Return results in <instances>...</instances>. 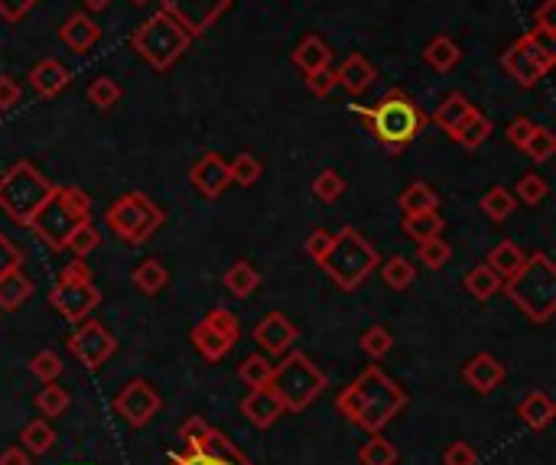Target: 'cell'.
I'll list each match as a JSON object with an SVG mask.
<instances>
[{
    "label": "cell",
    "instance_id": "obj_13",
    "mask_svg": "<svg viewBox=\"0 0 556 465\" xmlns=\"http://www.w3.org/2000/svg\"><path fill=\"white\" fill-rule=\"evenodd\" d=\"M189 339H192V348H196L205 361H222L241 339L238 316L225 306H215L205 313L199 326H192Z\"/></svg>",
    "mask_w": 556,
    "mask_h": 465
},
{
    "label": "cell",
    "instance_id": "obj_25",
    "mask_svg": "<svg viewBox=\"0 0 556 465\" xmlns=\"http://www.w3.org/2000/svg\"><path fill=\"white\" fill-rule=\"evenodd\" d=\"M30 296H33V280L23 270H10V274L0 277V309L4 313H14Z\"/></svg>",
    "mask_w": 556,
    "mask_h": 465
},
{
    "label": "cell",
    "instance_id": "obj_14",
    "mask_svg": "<svg viewBox=\"0 0 556 465\" xmlns=\"http://www.w3.org/2000/svg\"><path fill=\"white\" fill-rule=\"evenodd\" d=\"M69 352L82 361L85 368H101L105 361L118 352V339L95 319L79 322V329L69 335Z\"/></svg>",
    "mask_w": 556,
    "mask_h": 465
},
{
    "label": "cell",
    "instance_id": "obj_4",
    "mask_svg": "<svg viewBox=\"0 0 556 465\" xmlns=\"http://www.w3.org/2000/svg\"><path fill=\"white\" fill-rule=\"evenodd\" d=\"M85 222H92V199H88V192H82L79 186H56L43 202V209L33 215L30 228L53 251H62L72 238V231Z\"/></svg>",
    "mask_w": 556,
    "mask_h": 465
},
{
    "label": "cell",
    "instance_id": "obj_5",
    "mask_svg": "<svg viewBox=\"0 0 556 465\" xmlns=\"http://www.w3.org/2000/svg\"><path fill=\"white\" fill-rule=\"evenodd\" d=\"M378 261H381L378 248H374V244L361 235V231L342 228L339 235H335L329 254L319 261V267L332 277L335 287L345 290V293H352L374 274Z\"/></svg>",
    "mask_w": 556,
    "mask_h": 465
},
{
    "label": "cell",
    "instance_id": "obj_54",
    "mask_svg": "<svg viewBox=\"0 0 556 465\" xmlns=\"http://www.w3.org/2000/svg\"><path fill=\"white\" fill-rule=\"evenodd\" d=\"M40 0H0V17L7 23H20Z\"/></svg>",
    "mask_w": 556,
    "mask_h": 465
},
{
    "label": "cell",
    "instance_id": "obj_52",
    "mask_svg": "<svg viewBox=\"0 0 556 465\" xmlns=\"http://www.w3.org/2000/svg\"><path fill=\"white\" fill-rule=\"evenodd\" d=\"M306 85H309V92H313L316 98H329L335 88V72L332 69H319V72H309L306 75Z\"/></svg>",
    "mask_w": 556,
    "mask_h": 465
},
{
    "label": "cell",
    "instance_id": "obj_26",
    "mask_svg": "<svg viewBox=\"0 0 556 465\" xmlns=\"http://www.w3.org/2000/svg\"><path fill=\"white\" fill-rule=\"evenodd\" d=\"M524 261H527V254L521 251V244H514V241H501V244H495V248L488 251V257H485V264L495 270V274L501 277V280H511L517 270L524 267Z\"/></svg>",
    "mask_w": 556,
    "mask_h": 465
},
{
    "label": "cell",
    "instance_id": "obj_32",
    "mask_svg": "<svg viewBox=\"0 0 556 465\" xmlns=\"http://www.w3.org/2000/svg\"><path fill=\"white\" fill-rule=\"evenodd\" d=\"M20 446L27 449L30 456H46V452L56 446V430H53V423H49L46 417L27 423V426L20 430Z\"/></svg>",
    "mask_w": 556,
    "mask_h": 465
},
{
    "label": "cell",
    "instance_id": "obj_7",
    "mask_svg": "<svg viewBox=\"0 0 556 465\" xmlns=\"http://www.w3.org/2000/svg\"><path fill=\"white\" fill-rule=\"evenodd\" d=\"M270 387H274L277 397L283 400L287 413H300L322 397V391L329 387V378L306 352H287L280 365L274 368Z\"/></svg>",
    "mask_w": 556,
    "mask_h": 465
},
{
    "label": "cell",
    "instance_id": "obj_16",
    "mask_svg": "<svg viewBox=\"0 0 556 465\" xmlns=\"http://www.w3.org/2000/svg\"><path fill=\"white\" fill-rule=\"evenodd\" d=\"M251 335H254L257 348H261L267 358H280V355L290 352L296 339H300V329H296L283 313H270V316H264L261 322H257Z\"/></svg>",
    "mask_w": 556,
    "mask_h": 465
},
{
    "label": "cell",
    "instance_id": "obj_56",
    "mask_svg": "<svg viewBox=\"0 0 556 465\" xmlns=\"http://www.w3.org/2000/svg\"><path fill=\"white\" fill-rule=\"evenodd\" d=\"M534 127H537V124L530 121V118H517V121L508 124V140H511L514 147H524V144H527V137L534 134Z\"/></svg>",
    "mask_w": 556,
    "mask_h": 465
},
{
    "label": "cell",
    "instance_id": "obj_34",
    "mask_svg": "<svg viewBox=\"0 0 556 465\" xmlns=\"http://www.w3.org/2000/svg\"><path fill=\"white\" fill-rule=\"evenodd\" d=\"M400 452L384 433H371V439L358 449V465H397Z\"/></svg>",
    "mask_w": 556,
    "mask_h": 465
},
{
    "label": "cell",
    "instance_id": "obj_36",
    "mask_svg": "<svg viewBox=\"0 0 556 465\" xmlns=\"http://www.w3.org/2000/svg\"><path fill=\"white\" fill-rule=\"evenodd\" d=\"M397 205H400V212H404V215L433 212V209H439V196L426 183H410L404 192H400Z\"/></svg>",
    "mask_w": 556,
    "mask_h": 465
},
{
    "label": "cell",
    "instance_id": "obj_18",
    "mask_svg": "<svg viewBox=\"0 0 556 465\" xmlns=\"http://www.w3.org/2000/svg\"><path fill=\"white\" fill-rule=\"evenodd\" d=\"M241 413L248 417L257 430H270L283 413H287V407H283V400L277 397L274 387H251V394L241 400Z\"/></svg>",
    "mask_w": 556,
    "mask_h": 465
},
{
    "label": "cell",
    "instance_id": "obj_50",
    "mask_svg": "<svg viewBox=\"0 0 556 465\" xmlns=\"http://www.w3.org/2000/svg\"><path fill=\"white\" fill-rule=\"evenodd\" d=\"M443 465H478V452L472 449V443H465V439H456V443L446 446Z\"/></svg>",
    "mask_w": 556,
    "mask_h": 465
},
{
    "label": "cell",
    "instance_id": "obj_30",
    "mask_svg": "<svg viewBox=\"0 0 556 465\" xmlns=\"http://www.w3.org/2000/svg\"><path fill=\"white\" fill-rule=\"evenodd\" d=\"M423 59H426V66H433L436 72H449L459 66L462 49L452 36H436V40H430V46L423 49Z\"/></svg>",
    "mask_w": 556,
    "mask_h": 465
},
{
    "label": "cell",
    "instance_id": "obj_57",
    "mask_svg": "<svg viewBox=\"0 0 556 465\" xmlns=\"http://www.w3.org/2000/svg\"><path fill=\"white\" fill-rule=\"evenodd\" d=\"M553 10H556V0H543V4L537 7L534 20H537V27H540V30H553V33H556V20H553Z\"/></svg>",
    "mask_w": 556,
    "mask_h": 465
},
{
    "label": "cell",
    "instance_id": "obj_15",
    "mask_svg": "<svg viewBox=\"0 0 556 465\" xmlns=\"http://www.w3.org/2000/svg\"><path fill=\"white\" fill-rule=\"evenodd\" d=\"M160 407H163V400L157 394V387H153L150 381H144V378L127 381L118 391V397H114V410H118V417H124V423L137 426V430L157 417Z\"/></svg>",
    "mask_w": 556,
    "mask_h": 465
},
{
    "label": "cell",
    "instance_id": "obj_1",
    "mask_svg": "<svg viewBox=\"0 0 556 465\" xmlns=\"http://www.w3.org/2000/svg\"><path fill=\"white\" fill-rule=\"evenodd\" d=\"M407 407H410L407 391L387 378L378 365H368L335 397V410L365 433H384V426H391Z\"/></svg>",
    "mask_w": 556,
    "mask_h": 465
},
{
    "label": "cell",
    "instance_id": "obj_47",
    "mask_svg": "<svg viewBox=\"0 0 556 465\" xmlns=\"http://www.w3.org/2000/svg\"><path fill=\"white\" fill-rule=\"evenodd\" d=\"M449 257H452V248L439 235L417 244V261H423L430 270H443L449 264Z\"/></svg>",
    "mask_w": 556,
    "mask_h": 465
},
{
    "label": "cell",
    "instance_id": "obj_51",
    "mask_svg": "<svg viewBox=\"0 0 556 465\" xmlns=\"http://www.w3.org/2000/svg\"><path fill=\"white\" fill-rule=\"evenodd\" d=\"M23 267V251L7 235H0V277Z\"/></svg>",
    "mask_w": 556,
    "mask_h": 465
},
{
    "label": "cell",
    "instance_id": "obj_39",
    "mask_svg": "<svg viewBox=\"0 0 556 465\" xmlns=\"http://www.w3.org/2000/svg\"><path fill=\"white\" fill-rule=\"evenodd\" d=\"M261 176H264V163L257 160L254 153H238V157L228 163V179H231V186L248 189V186H254Z\"/></svg>",
    "mask_w": 556,
    "mask_h": 465
},
{
    "label": "cell",
    "instance_id": "obj_9",
    "mask_svg": "<svg viewBox=\"0 0 556 465\" xmlns=\"http://www.w3.org/2000/svg\"><path fill=\"white\" fill-rule=\"evenodd\" d=\"M49 306H53L62 319L75 322V326L85 322L101 306V290L82 257H75L72 264L62 267L53 290H49Z\"/></svg>",
    "mask_w": 556,
    "mask_h": 465
},
{
    "label": "cell",
    "instance_id": "obj_44",
    "mask_svg": "<svg viewBox=\"0 0 556 465\" xmlns=\"http://www.w3.org/2000/svg\"><path fill=\"white\" fill-rule=\"evenodd\" d=\"M521 150H524L534 163H547V160L553 157V153H556V137H553L550 127H540V124H537L534 134L527 137V144H524Z\"/></svg>",
    "mask_w": 556,
    "mask_h": 465
},
{
    "label": "cell",
    "instance_id": "obj_31",
    "mask_svg": "<svg viewBox=\"0 0 556 465\" xmlns=\"http://www.w3.org/2000/svg\"><path fill=\"white\" fill-rule=\"evenodd\" d=\"M131 280H134V287L140 290V293H147V296H157L166 283H170V270H166L157 257H147V261H140L137 267H134V274H131Z\"/></svg>",
    "mask_w": 556,
    "mask_h": 465
},
{
    "label": "cell",
    "instance_id": "obj_42",
    "mask_svg": "<svg viewBox=\"0 0 556 465\" xmlns=\"http://www.w3.org/2000/svg\"><path fill=\"white\" fill-rule=\"evenodd\" d=\"M358 345H361V352H365L371 361H381L394 348V335H391V329H387V326H371V329L361 332Z\"/></svg>",
    "mask_w": 556,
    "mask_h": 465
},
{
    "label": "cell",
    "instance_id": "obj_23",
    "mask_svg": "<svg viewBox=\"0 0 556 465\" xmlns=\"http://www.w3.org/2000/svg\"><path fill=\"white\" fill-rule=\"evenodd\" d=\"M517 417H521V423L527 426V430L540 433L553 423L556 407H553V400H550L547 391H530L521 404H517Z\"/></svg>",
    "mask_w": 556,
    "mask_h": 465
},
{
    "label": "cell",
    "instance_id": "obj_21",
    "mask_svg": "<svg viewBox=\"0 0 556 465\" xmlns=\"http://www.w3.org/2000/svg\"><path fill=\"white\" fill-rule=\"evenodd\" d=\"M27 79H30L36 95L56 98L59 92H66V88H69V69L62 66V62H56V59H43V62H36V66L27 72Z\"/></svg>",
    "mask_w": 556,
    "mask_h": 465
},
{
    "label": "cell",
    "instance_id": "obj_20",
    "mask_svg": "<svg viewBox=\"0 0 556 465\" xmlns=\"http://www.w3.org/2000/svg\"><path fill=\"white\" fill-rule=\"evenodd\" d=\"M59 40L66 43L75 56H85L101 40V27L88 17V14H72L66 23L59 27Z\"/></svg>",
    "mask_w": 556,
    "mask_h": 465
},
{
    "label": "cell",
    "instance_id": "obj_24",
    "mask_svg": "<svg viewBox=\"0 0 556 465\" xmlns=\"http://www.w3.org/2000/svg\"><path fill=\"white\" fill-rule=\"evenodd\" d=\"M293 66L309 72H319V69H329L332 66V49L329 43L322 40V36H306V40L293 49Z\"/></svg>",
    "mask_w": 556,
    "mask_h": 465
},
{
    "label": "cell",
    "instance_id": "obj_22",
    "mask_svg": "<svg viewBox=\"0 0 556 465\" xmlns=\"http://www.w3.org/2000/svg\"><path fill=\"white\" fill-rule=\"evenodd\" d=\"M378 79V72H374V66L365 59V56H348L339 69H335V85L345 88L348 95H365L371 82Z\"/></svg>",
    "mask_w": 556,
    "mask_h": 465
},
{
    "label": "cell",
    "instance_id": "obj_45",
    "mask_svg": "<svg viewBox=\"0 0 556 465\" xmlns=\"http://www.w3.org/2000/svg\"><path fill=\"white\" fill-rule=\"evenodd\" d=\"M547 192H550V186L540 173H524L514 186V199L524 205H540L543 199H547Z\"/></svg>",
    "mask_w": 556,
    "mask_h": 465
},
{
    "label": "cell",
    "instance_id": "obj_48",
    "mask_svg": "<svg viewBox=\"0 0 556 465\" xmlns=\"http://www.w3.org/2000/svg\"><path fill=\"white\" fill-rule=\"evenodd\" d=\"M313 196L322 199V202H339L345 196V179L335 170H322L313 179Z\"/></svg>",
    "mask_w": 556,
    "mask_h": 465
},
{
    "label": "cell",
    "instance_id": "obj_60",
    "mask_svg": "<svg viewBox=\"0 0 556 465\" xmlns=\"http://www.w3.org/2000/svg\"><path fill=\"white\" fill-rule=\"evenodd\" d=\"M131 4H150V0H131Z\"/></svg>",
    "mask_w": 556,
    "mask_h": 465
},
{
    "label": "cell",
    "instance_id": "obj_49",
    "mask_svg": "<svg viewBox=\"0 0 556 465\" xmlns=\"http://www.w3.org/2000/svg\"><path fill=\"white\" fill-rule=\"evenodd\" d=\"M101 244V235H98V228L92 222H85L72 231V238L66 241V251H72L75 257H88L95 248Z\"/></svg>",
    "mask_w": 556,
    "mask_h": 465
},
{
    "label": "cell",
    "instance_id": "obj_43",
    "mask_svg": "<svg viewBox=\"0 0 556 465\" xmlns=\"http://www.w3.org/2000/svg\"><path fill=\"white\" fill-rule=\"evenodd\" d=\"M30 374L36 381H43V384H53L62 378V358L53 352V348H43V352H36L30 358Z\"/></svg>",
    "mask_w": 556,
    "mask_h": 465
},
{
    "label": "cell",
    "instance_id": "obj_10",
    "mask_svg": "<svg viewBox=\"0 0 556 465\" xmlns=\"http://www.w3.org/2000/svg\"><path fill=\"white\" fill-rule=\"evenodd\" d=\"M553 62H556V33L540 30V27L521 36V40L501 56L504 72H508L521 88L537 85L543 75L553 69Z\"/></svg>",
    "mask_w": 556,
    "mask_h": 465
},
{
    "label": "cell",
    "instance_id": "obj_41",
    "mask_svg": "<svg viewBox=\"0 0 556 465\" xmlns=\"http://www.w3.org/2000/svg\"><path fill=\"white\" fill-rule=\"evenodd\" d=\"M274 361H270L267 355H248L238 365V378L248 384V387H267L270 378H274Z\"/></svg>",
    "mask_w": 556,
    "mask_h": 465
},
{
    "label": "cell",
    "instance_id": "obj_28",
    "mask_svg": "<svg viewBox=\"0 0 556 465\" xmlns=\"http://www.w3.org/2000/svg\"><path fill=\"white\" fill-rule=\"evenodd\" d=\"M491 131H495V127H491V121L485 118L482 111H469V118H465L456 131H452L449 137L456 140L459 147H465V150H475V147H482L485 140L491 137Z\"/></svg>",
    "mask_w": 556,
    "mask_h": 465
},
{
    "label": "cell",
    "instance_id": "obj_38",
    "mask_svg": "<svg viewBox=\"0 0 556 465\" xmlns=\"http://www.w3.org/2000/svg\"><path fill=\"white\" fill-rule=\"evenodd\" d=\"M517 209V199L511 189L504 186H491L485 196H482V212L491 218V222H508Z\"/></svg>",
    "mask_w": 556,
    "mask_h": 465
},
{
    "label": "cell",
    "instance_id": "obj_37",
    "mask_svg": "<svg viewBox=\"0 0 556 465\" xmlns=\"http://www.w3.org/2000/svg\"><path fill=\"white\" fill-rule=\"evenodd\" d=\"M381 277H384V287L394 290V293H404L413 287V280H417V267H413L407 257H391V261H384L381 267Z\"/></svg>",
    "mask_w": 556,
    "mask_h": 465
},
{
    "label": "cell",
    "instance_id": "obj_27",
    "mask_svg": "<svg viewBox=\"0 0 556 465\" xmlns=\"http://www.w3.org/2000/svg\"><path fill=\"white\" fill-rule=\"evenodd\" d=\"M462 287H465V293L472 296V300L485 303V300H491V296H498V293H501L504 280H501L488 264H478V267H472L469 274L462 277Z\"/></svg>",
    "mask_w": 556,
    "mask_h": 465
},
{
    "label": "cell",
    "instance_id": "obj_61",
    "mask_svg": "<svg viewBox=\"0 0 556 465\" xmlns=\"http://www.w3.org/2000/svg\"><path fill=\"white\" fill-rule=\"evenodd\" d=\"M72 465H79V462H72Z\"/></svg>",
    "mask_w": 556,
    "mask_h": 465
},
{
    "label": "cell",
    "instance_id": "obj_46",
    "mask_svg": "<svg viewBox=\"0 0 556 465\" xmlns=\"http://www.w3.org/2000/svg\"><path fill=\"white\" fill-rule=\"evenodd\" d=\"M121 85L114 82V79H108V75H98V79L88 85V101H92L95 108H101V111H108V108H114L121 101Z\"/></svg>",
    "mask_w": 556,
    "mask_h": 465
},
{
    "label": "cell",
    "instance_id": "obj_58",
    "mask_svg": "<svg viewBox=\"0 0 556 465\" xmlns=\"http://www.w3.org/2000/svg\"><path fill=\"white\" fill-rule=\"evenodd\" d=\"M30 462H33V456L23 446H10L0 452V465H30Z\"/></svg>",
    "mask_w": 556,
    "mask_h": 465
},
{
    "label": "cell",
    "instance_id": "obj_59",
    "mask_svg": "<svg viewBox=\"0 0 556 465\" xmlns=\"http://www.w3.org/2000/svg\"><path fill=\"white\" fill-rule=\"evenodd\" d=\"M82 4H85L88 10H92V14H98V10H105V7L111 4V0H82Z\"/></svg>",
    "mask_w": 556,
    "mask_h": 465
},
{
    "label": "cell",
    "instance_id": "obj_11",
    "mask_svg": "<svg viewBox=\"0 0 556 465\" xmlns=\"http://www.w3.org/2000/svg\"><path fill=\"white\" fill-rule=\"evenodd\" d=\"M163 209L144 192H124L118 202H111L105 212V225L118 235L124 244H147L157 228L163 225Z\"/></svg>",
    "mask_w": 556,
    "mask_h": 465
},
{
    "label": "cell",
    "instance_id": "obj_35",
    "mask_svg": "<svg viewBox=\"0 0 556 465\" xmlns=\"http://www.w3.org/2000/svg\"><path fill=\"white\" fill-rule=\"evenodd\" d=\"M469 111H472V105H469V98L465 95H459V92H452V95H446L443 98V105L436 108V114H433V121L443 127L446 134H452L456 131V127L469 118Z\"/></svg>",
    "mask_w": 556,
    "mask_h": 465
},
{
    "label": "cell",
    "instance_id": "obj_17",
    "mask_svg": "<svg viewBox=\"0 0 556 465\" xmlns=\"http://www.w3.org/2000/svg\"><path fill=\"white\" fill-rule=\"evenodd\" d=\"M189 183L196 186L205 199H218L231 186V179H228V160H222L218 153H202L199 163L189 170Z\"/></svg>",
    "mask_w": 556,
    "mask_h": 465
},
{
    "label": "cell",
    "instance_id": "obj_2",
    "mask_svg": "<svg viewBox=\"0 0 556 465\" xmlns=\"http://www.w3.org/2000/svg\"><path fill=\"white\" fill-rule=\"evenodd\" d=\"M504 293L508 300L521 309V313L534 322V326H547L556 316V264L547 251L527 254L524 267L517 270L511 280H504Z\"/></svg>",
    "mask_w": 556,
    "mask_h": 465
},
{
    "label": "cell",
    "instance_id": "obj_6",
    "mask_svg": "<svg viewBox=\"0 0 556 465\" xmlns=\"http://www.w3.org/2000/svg\"><path fill=\"white\" fill-rule=\"evenodd\" d=\"M53 189L56 186L49 183L30 160H20L0 176V212H4L14 225L30 228L33 215L43 209V202L49 199Z\"/></svg>",
    "mask_w": 556,
    "mask_h": 465
},
{
    "label": "cell",
    "instance_id": "obj_40",
    "mask_svg": "<svg viewBox=\"0 0 556 465\" xmlns=\"http://www.w3.org/2000/svg\"><path fill=\"white\" fill-rule=\"evenodd\" d=\"M72 407V394L66 391V387H59L56 381L53 384H46L40 394H36V410L43 413L46 420H56L62 417Z\"/></svg>",
    "mask_w": 556,
    "mask_h": 465
},
{
    "label": "cell",
    "instance_id": "obj_55",
    "mask_svg": "<svg viewBox=\"0 0 556 465\" xmlns=\"http://www.w3.org/2000/svg\"><path fill=\"white\" fill-rule=\"evenodd\" d=\"M20 105V85L10 75H0V111H10Z\"/></svg>",
    "mask_w": 556,
    "mask_h": 465
},
{
    "label": "cell",
    "instance_id": "obj_33",
    "mask_svg": "<svg viewBox=\"0 0 556 465\" xmlns=\"http://www.w3.org/2000/svg\"><path fill=\"white\" fill-rule=\"evenodd\" d=\"M443 215H439L436 209L433 212H417V215H404V235L410 241H426V238H436V235H443Z\"/></svg>",
    "mask_w": 556,
    "mask_h": 465
},
{
    "label": "cell",
    "instance_id": "obj_29",
    "mask_svg": "<svg viewBox=\"0 0 556 465\" xmlns=\"http://www.w3.org/2000/svg\"><path fill=\"white\" fill-rule=\"evenodd\" d=\"M261 287V274H257V267L248 261H235L228 267L225 274V290L235 296V300H248L254 296V290Z\"/></svg>",
    "mask_w": 556,
    "mask_h": 465
},
{
    "label": "cell",
    "instance_id": "obj_3",
    "mask_svg": "<svg viewBox=\"0 0 556 465\" xmlns=\"http://www.w3.org/2000/svg\"><path fill=\"white\" fill-rule=\"evenodd\" d=\"M183 449L166 456L163 465H254L231 439L205 417H186L176 430Z\"/></svg>",
    "mask_w": 556,
    "mask_h": 465
},
{
    "label": "cell",
    "instance_id": "obj_53",
    "mask_svg": "<svg viewBox=\"0 0 556 465\" xmlns=\"http://www.w3.org/2000/svg\"><path fill=\"white\" fill-rule=\"evenodd\" d=\"M332 241H335V235H332V231H326V228H316V231H313V235H309V238H306V254H309V257H313V261L319 264V261H322V257H326V254H329V248H332Z\"/></svg>",
    "mask_w": 556,
    "mask_h": 465
},
{
    "label": "cell",
    "instance_id": "obj_8",
    "mask_svg": "<svg viewBox=\"0 0 556 465\" xmlns=\"http://www.w3.org/2000/svg\"><path fill=\"white\" fill-rule=\"evenodd\" d=\"M358 114L368 121V131L378 137L391 153L404 150L410 140L420 134V127H423L420 108L413 105L404 92H387L371 111L358 108Z\"/></svg>",
    "mask_w": 556,
    "mask_h": 465
},
{
    "label": "cell",
    "instance_id": "obj_12",
    "mask_svg": "<svg viewBox=\"0 0 556 465\" xmlns=\"http://www.w3.org/2000/svg\"><path fill=\"white\" fill-rule=\"evenodd\" d=\"M131 43L153 69L166 72L189 49V33H186V27L176 17L157 14V17H150L144 27L134 33Z\"/></svg>",
    "mask_w": 556,
    "mask_h": 465
},
{
    "label": "cell",
    "instance_id": "obj_19",
    "mask_svg": "<svg viewBox=\"0 0 556 465\" xmlns=\"http://www.w3.org/2000/svg\"><path fill=\"white\" fill-rule=\"evenodd\" d=\"M504 378H508V368H504L491 352H478L475 358H469L462 365V381L478 394H491L495 387L504 384Z\"/></svg>",
    "mask_w": 556,
    "mask_h": 465
}]
</instances>
